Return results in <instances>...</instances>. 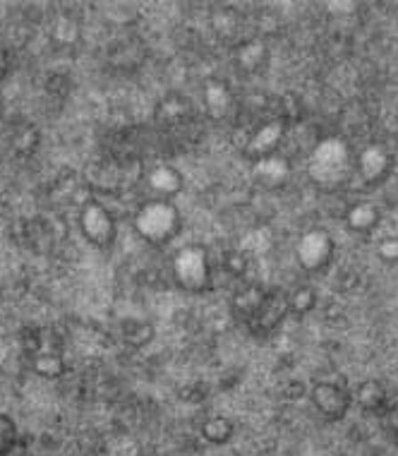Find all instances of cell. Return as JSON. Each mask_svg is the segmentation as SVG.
<instances>
[{"label":"cell","instance_id":"obj_5","mask_svg":"<svg viewBox=\"0 0 398 456\" xmlns=\"http://www.w3.org/2000/svg\"><path fill=\"white\" fill-rule=\"evenodd\" d=\"M79 231L89 245L94 248H110L116 243L118 224L113 214L96 200H89L82 209H79Z\"/></svg>","mask_w":398,"mask_h":456},{"label":"cell","instance_id":"obj_9","mask_svg":"<svg viewBox=\"0 0 398 456\" xmlns=\"http://www.w3.org/2000/svg\"><path fill=\"white\" fill-rule=\"evenodd\" d=\"M290 174H293V166L281 151L279 154H272V157L259 159L252 164V175L255 181L266 190H281L286 183L290 181Z\"/></svg>","mask_w":398,"mask_h":456},{"label":"cell","instance_id":"obj_14","mask_svg":"<svg viewBox=\"0 0 398 456\" xmlns=\"http://www.w3.org/2000/svg\"><path fill=\"white\" fill-rule=\"evenodd\" d=\"M235 433V423L226 416H211L202 423V437L209 444H226Z\"/></svg>","mask_w":398,"mask_h":456},{"label":"cell","instance_id":"obj_17","mask_svg":"<svg viewBox=\"0 0 398 456\" xmlns=\"http://www.w3.org/2000/svg\"><path fill=\"white\" fill-rule=\"evenodd\" d=\"M20 433H17L15 420L5 413H0V456H8L15 452Z\"/></svg>","mask_w":398,"mask_h":456},{"label":"cell","instance_id":"obj_4","mask_svg":"<svg viewBox=\"0 0 398 456\" xmlns=\"http://www.w3.org/2000/svg\"><path fill=\"white\" fill-rule=\"evenodd\" d=\"M336 255L334 236L324 231V228H310L303 236L297 238L296 248H293V257L300 272L305 274H320L331 265Z\"/></svg>","mask_w":398,"mask_h":456},{"label":"cell","instance_id":"obj_16","mask_svg":"<svg viewBox=\"0 0 398 456\" xmlns=\"http://www.w3.org/2000/svg\"><path fill=\"white\" fill-rule=\"evenodd\" d=\"M37 375L46 379H58L65 375V361L58 354H41L34 358Z\"/></svg>","mask_w":398,"mask_h":456},{"label":"cell","instance_id":"obj_18","mask_svg":"<svg viewBox=\"0 0 398 456\" xmlns=\"http://www.w3.org/2000/svg\"><path fill=\"white\" fill-rule=\"evenodd\" d=\"M238 58H240L242 68H248V70H257L259 65L266 61V48L262 46L259 41H250V44H245V46L240 48Z\"/></svg>","mask_w":398,"mask_h":456},{"label":"cell","instance_id":"obj_3","mask_svg":"<svg viewBox=\"0 0 398 456\" xmlns=\"http://www.w3.org/2000/svg\"><path fill=\"white\" fill-rule=\"evenodd\" d=\"M173 279L178 289L188 293H204L211 289L209 252L202 245H185L173 255Z\"/></svg>","mask_w":398,"mask_h":456},{"label":"cell","instance_id":"obj_7","mask_svg":"<svg viewBox=\"0 0 398 456\" xmlns=\"http://www.w3.org/2000/svg\"><path fill=\"white\" fill-rule=\"evenodd\" d=\"M286 133H288V130H286V123H283L281 118L266 120V123H262V126L248 137L242 154L250 159L252 164L259 161V159L279 154L283 147V140H286Z\"/></svg>","mask_w":398,"mask_h":456},{"label":"cell","instance_id":"obj_1","mask_svg":"<svg viewBox=\"0 0 398 456\" xmlns=\"http://www.w3.org/2000/svg\"><path fill=\"white\" fill-rule=\"evenodd\" d=\"M355 175V151L344 137H324L307 157V178L321 192L344 190Z\"/></svg>","mask_w":398,"mask_h":456},{"label":"cell","instance_id":"obj_15","mask_svg":"<svg viewBox=\"0 0 398 456\" xmlns=\"http://www.w3.org/2000/svg\"><path fill=\"white\" fill-rule=\"evenodd\" d=\"M314 307H317V291H314L313 286H297L286 298V310H288L290 315L305 317L310 315Z\"/></svg>","mask_w":398,"mask_h":456},{"label":"cell","instance_id":"obj_10","mask_svg":"<svg viewBox=\"0 0 398 456\" xmlns=\"http://www.w3.org/2000/svg\"><path fill=\"white\" fill-rule=\"evenodd\" d=\"M344 224L351 233H358V236H367L377 231V226L382 224V212L375 202L370 200H360L355 205H351L344 214Z\"/></svg>","mask_w":398,"mask_h":456},{"label":"cell","instance_id":"obj_2","mask_svg":"<svg viewBox=\"0 0 398 456\" xmlns=\"http://www.w3.org/2000/svg\"><path fill=\"white\" fill-rule=\"evenodd\" d=\"M133 228L140 240L161 248V245L173 243L183 233V214L173 200L151 197L147 202H142L140 209L134 212Z\"/></svg>","mask_w":398,"mask_h":456},{"label":"cell","instance_id":"obj_6","mask_svg":"<svg viewBox=\"0 0 398 456\" xmlns=\"http://www.w3.org/2000/svg\"><path fill=\"white\" fill-rule=\"evenodd\" d=\"M394 171V154L382 142H370L362 150L355 151V175L367 188L382 185Z\"/></svg>","mask_w":398,"mask_h":456},{"label":"cell","instance_id":"obj_20","mask_svg":"<svg viewBox=\"0 0 398 456\" xmlns=\"http://www.w3.org/2000/svg\"><path fill=\"white\" fill-rule=\"evenodd\" d=\"M10 68V53H8V48L5 46H0V77L8 72Z\"/></svg>","mask_w":398,"mask_h":456},{"label":"cell","instance_id":"obj_13","mask_svg":"<svg viewBox=\"0 0 398 456\" xmlns=\"http://www.w3.org/2000/svg\"><path fill=\"white\" fill-rule=\"evenodd\" d=\"M355 403L365 411H379L386 403V389L379 379H365L355 389Z\"/></svg>","mask_w":398,"mask_h":456},{"label":"cell","instance_id":"obj_12","mask_svg":"<svg viewBox=\"0 0 398 456\" xmlns=\"http://www.w3.org/2000/svg\"><path fill=\"white\" fill-rule=\"evenodd\" d=\"M202 102L204 110L209 113L211 118L221 120L226 118L231 109H233V92H231V87H228L223 79H209L204 85Z\"/></svg>","mask_w":398,"mask_h":456},{"label":"cell","instance_id":"obj_8","mask_svg":"<svg viewBox=\"0 0 398 456\" xmlns=\"http://www.w3.org/2000/svg\"><path fill=\"white\" fill-rule=\"evenodd\" d=\"M310 399H313L314 409L329 420H344L353 403L351 394L345 392L341 385L329 382V379L314 382L313 389H310Z\"/></svg>","mask_w":398,"mask_h":456},{"label":"cell","instance_id":"obj_21","mask_svg":"<svg viewBox=\"0 0 398 456\" xmlns=\"http://www.w3.org/2000/svg\"><path fill=\"white\" fill-rule=\"evenodd\" d=\"M396 140H398V123H396Z\"/></svg>","mask_w":398,"mask_h":456},{"label":"cell","instance_id":"obj_11","mask_svg":"<svg viewBox=\"0 0 398 456\" xmlns=\"http://www.w3.org/2000/svg\"><path fill=\"white\" fill-rule=\"evenodd\" d=\"M149 188L154 192V197L161 200H175L185 188V178L178 168L171 164H161L157 168H151L149 174Z\"/></svg>","mask_w":398,"mask_h":456},{"label":"cell","instance_id":"obj_19","mask_svg":"<svg viewBox=\"0 0 398 456\" xmlns=\"http://www.w3.org/2000/svg\"><path fill=\"white\" fill-rule=\"evenodd\" d=\"M377 257L386 265H398V233L384 236L377 243Z\"/></svg>","mask_w":398,"mask_h":456}]
</instances>
